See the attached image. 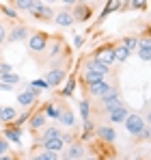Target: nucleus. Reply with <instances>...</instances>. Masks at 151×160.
Segmentation results:
<instances>
[{"instance_id": "2f4dec72", "label": "nucleus", "mask_w": 151, "mask_h": 160, "mask_svg": "<svg viewBox=\"0 0 151 160\" xmlns=\"http://www.w3.org/2000/svg\"><path fill=\"white\" fill-rule=\"evenodd\" d=\"M0 82L15 87V84H20V76H17L15 72H9V74H2V76H0Z\"/></svg>"}, {"instance_id": "58836bf2", "label": "nucleus", "mask_w": 151, "mask_h": 160, "mask_svg": "<svg viewBox=\"0 0 151 160\" xmlns=\"http://www.w3.org/2000/svg\"><path fill=\"white\" fill-rule=\"evenodd\" d=\"M30 84H35V87H37V89H41V91H46V89H50V87H48V82H46L43 78H39V80H32Z\"/></svg>"}, {"instance_id": "dca6fc26", "label": "nucleus", "mask_w": 151, "mask_h": 160, "mask_svg": "<svg viewBox=\"0 0 151 160\" xmlns=\"http://www.w3.org/2000/svg\"><path fill=\"white\" fill-rule=\"evenodd\" d=\"M58 121H61L65 128H74V126H76L74 110L67 106V104H61V110H58Z\"/></svg>"}, {"instance_id": "c85d7f7f", "label": "nucleus", "mask_w": 151, "mask_h": 160, "mask_svg": "<svg viewBox=\"0 0 151 160\" xmlns=\"http://www.w3.org/2000/svg\"><path fill=\"white\" fill-rule=\"evenodd\" d=\"M74 91H76V78H74V76H69V80H67V87H63V89L58 91V95L65 100V98H71V95H74Z\"/></svg>"}, {"instance_id": "e433bc0d", "label": "nucleus", "mask_w": 151, "mask_h": 160, "mask_svg": "<svg viewBox=\"0 0 151 160\" xmlns=\"http://www.w3.org/2000/svg\"><path fill=\"white\" fill-rule=\"evenodd\" d=\"M58 138H61L65 145H69V143H74V141H76L74 134H69V132H61V136H58Z\"/></svg>"}, {"instance_id": "a19ab883", "label": "nucleus", "mask_w": 151, "mask_h": 160, "mask_svg": "<svg viewBox=\"0 0 151 160\" xmlns=\"http://www.w3.org/2000/svg\"><path fill=\"white\" fill-rule=\"evenodd\" d=\"M7 152H9V141L7 138H0V156L7 154Z\"/></svg>"}, {"instance_id": "5701e85b", "label": "nucleus", "mask_w": 151, "mask_h": 160, "mask_svg": "<svg viewBox=\"0 0 151 160\" xmlns=\"http://www.w3.org/2000/svg\"><path fill=\"white\" fill-rule=\"evenodd\" d=\"M35 102H37V98H35V95H30L28 91H22V93H17V104H20V106L30 108V106H35Z\"/></svg>"}, {"instance_id": "6ab92c4d", "label": "nucleus", "mask_w": 151, "mask_h": 160, "mask_svg": "<svg viewBox=\"0 0 151 160\" xmlns=\"http://www.w3.org/2000/svg\"><path fill=\"white\" fill-rule=\"evenodd\" d=\"M114 100H121V89H119L117 84H112L108 93H104L101 98H97V104H100V106H104V104H108V102H114Z\"/></svg>"}, {"instance_id": "a878e982", "label": "nucleus", "mask_w": 151, "mask_h": 160, "mask_svg": "<svg viewBox=\"0 0 151 160\" xmlns=\"http://www.w3.org/2000/svg\"><path fill=\"white\" fill-rule=\"evenodd\" d=\"M112 11H121V0H108L106 2V7H104V11H101V22L106 20V15L108 13H112Z\"/></svg>"}, {"instance_id": "aec40b11", "label": "nucleus", "mask_w": 151, "mask_h": 160, "mask_svg": "<svg viewBox=\"0 0 151 160\" xmlns=\"http://www.w3.org/2000/svg\"><path fill=\"white\" fill-rule=\"evenodd\" d=\"M39 132H41L39 134V141H37L39 145H41L43 141H50V138H58V136H61V130H58L56 126H46V128L39 130Z\"/></svg>"}, {"instance_id": "b1692460", "label": "nucleus", "mask_w": 151, "mask_h": 160, "mask_svg": "<svg viewBox=\"0 0 151 160\" xmlns=\"http://www.w3.org/2000/svg\"><path fill=\"white\" fill-rule=\"evenodd\" d=\"M129 56H132V52H129L127 48H123L121 43L114 46V63H125Z\"/></svg>"}, {"instance_id": "7ed1b4c3", "label": "nucleus", "mask_w": 151, "mask_h": 160, "mask_svg": "<svg viewBox=\"0 0 151 160\" xmlns=\"http://www.w3.org/2000/svg\"><path fill=\"white\" fill-rule=\"evenodd\" d=\"M28 13H30L32 20H39V22H52L54 20V9L50 4L41 2V0H35L32 7L28 9Z\"/></svg>"}, {"instance_id": "2eb2a0df", "label": "nucleus", "mask_w": 151, "mask_h": 160, "mask_svg": "<svg viewBox=\"0 0 151 160\" xmlns=\"http://www.w3.org/2000/svg\"><path fill=\"white\" fill-rule=\"evenodd\" d=\"M136 52H138V58H140V61H145V63L151 61V39H149V35H145L143 39H138Z\"/></svg>"}, {"instance_id": "f704fd0d", "label": "nucleus", "mask_w": 151, "mask_h": 160, "mask_svg": "<svg viewBox=\"0 0 151 160\" xmlns=\"http://www.w3.org/2000/svg\"><path fill=\"white\" fill-rule=\"evenodd\" d=\"M129 9H138V11H145L147 9V0H132L129 4H127Z\"/></svg>"}, {"instance_id": "423d86ee", "label": "nucleus", "mask_w": 151, "mask_h": 160, "mask_svg": "<svg viewBox=\"0 0 151 160\" xmlns=\"http://www.w3.org/2000/svg\"><path fill=\"white\" fill-rule=\"evenodd\" d=\"M91 56H93V58H97V61L104 63V65L112 67V63H114V43H104V46H100V48L91 54Z\"/></svg>"}, {"instance_id": "79ce46f5", "label": "nucleus", "mask_w": 151, "mask_h": 160, "mask_svg": "<svg viewBox=\"0 0 151 160\" xmlns=\"http://www.w3.org/2000/svg\"><path fill=\"white\" fill-rule=\"evenodd\" d=\"M74 46L76 48H82V46H84V35H76L74 37Z\"/></svg>"}, {"instance_id": "c9c22d12", "label": "nucleus", "mask_w": 151, "mask_h": 160, "mask_svg": "<svg viewBox=\"0 0 151 160\" xmlns=\"http://www.w3.org/2000/svg\"><path fill=\"white\" fill-rule=\"evenodd\" d=\"M7 32H9V30H7V26H4V24L0 22V48H2V46L7 43Z\"/></svg>"}, {"instance_id": "1a4fd4ad", "label": "nucleus", "mask_w": 151, "mask_h": 160, "mask_svg": "<svg viewBox=\"0 0 151 160\" xmlns=\"http://www.w3.org/2000/svg\"><path fill=\"white\" fill-rule=\"evenodd\" d=\"M84 158V143L74 141L67 145V149H63V160H82Z\"/></svg>"}, {"instance_id": "f8f14e48", "label": "nucleus", "mask_w": 151, "mask_h": 160, "mask_svg": "<svg viewBox=\"0 0 151 160\" xmlns=\"http://www.w3.org/2000/svg\"><path fill=\"white\" fill-rule=\"evenodd\" d=\"M52 22L58 28H69V26H74V15H71V11L65 7V9H61V11H54V20H52Z\"/></svg>"}, {"instance_id": "c03bdc74", "label": "nucleus", "mask_w": 151, "mask_h": 160, "mask_svg": "<svg viewBox=\"0 0 151 160\" xmlns=\"http://www.w3.org/2000/svg\"><path fill=\"white\" fill-rule=\"evenodd\" d=\"M0 160H15V158H13L9 152H7V154H2V156H0Z\"/></svg>"}, {"instance_id": "37998d69", "label": "nucleus", "mask_w": 151, "mask_h": 160, "mask_svg": "<svg viewBox=\"0 0 151 160\" xmlns=\"http://www.w3.org/2000/svg\"><path fill=\"white\" fill-rule=\"evenodd\" d=\"M58 2H63V4H65L67 9H69V7H74V4H76V0H58Z\"/></svg>"}, {"instance_id": "20e7f679", "label": "nucleus", "mask_w": 151, "mask_h": 160, "mask_svg": "<svg viewBox=\"0 0 151 160\" xmlns=\"http://www.w3.org/2000/svg\"><path fill=\"white\" fill-rule=\"evenodd\" d=\"M123 123H125L127 132L132 134L134 138H138V136H140V132H143V128L147 126V123H145V119H143L138 112H132V110H129V115L125 117V121H123Z\"/></svg>"}, {"instance_id": "412c9836", "label": "nucleus", "mask_w": 151, "mask_h": 160, "mask_svg": "<svg viewBox=\"0 0 151 160\" xmlns=\"http://www.w3.org/2000/svg\"><path fill=\"white\" fill-rule=\"evenodd\" d=\"M101 80H106V74H101V72H82V84L84 87L101 82Z\"/></svg>"}, {"instance_id": "bb28decb", "label": "nucleus", "mask_w": 151, "mask_h": 160, "mask_svg": "<svg viewBox=\"0 0 151 160\" xmlns=\"http://www.w3.org/2000/svg\"><path fill=\"white\" fill-rule=\"evenodd\" d=\"M15 117H17V110L13 106H4L2 108V115H0V121H4V126L7 123H11V121H15Z\"/></svg>"}, {"instance_id": "49530a36", "label": "nucleus", "mask_w": 151, "mask_h": 160, "mask_svg": "<svg viewBox=\"0 0 151 160\" xmlns=\"http://www.w3.org/2000/svg\"><path fill=\"white\" fill-rule=\"evenodd\" d=\"M0 115H2V106H0Z\"/></svg>"}, {"instance_id": "f257e3e1", "label": "nucleus", "mask_w": 151, "mask_h": 160, "mask_svg": "<svg viewBox=\"0 0 151 160\" xmlns=\"http://www.w3.org/2000/svg\"><path fill=\"white\" fill-rule=\"evenodd\" d=\"M48 39H50V35L48 32H43V30H30V35H28V50L32 56H41L43 50H46V46H48Z\"/></svg>"}, {"instance_id": "473e14b6", "label": "nucleus", "mask_w": 151, "mask_h": 160, "mask_svg": "<svg viewBox=\"0 0 151 160\" xmlns=\"http://www.w3.org/2000/svg\"><path fill=\"white\" fill-rule=\"evenodd\" d=\"M78 108H80V115H82V119H91V102H89V100H82Z\"/></svg>"}, {"instance_id": "39448f33", "label": "nucleus", "mask_w": 151, "mask_h": 160, "mask_svg": "<svg viewBox=\"0 0 151 160\" xmlns=\"http://www.w3.org/2000/svg\"><path fill=\"white\" fill-rule=\"evenodd\" d=\"M67 78V69L65 67H50V69H46V74H43V80L48 82V87L54 89V87H58V84H63V80Z\"/></svg>"}, {"instance_id": "0eeeda50", "label": "nucleus", "mask_w": 151, "mask_h": 160, "mask_svg": "<svg viewBox=\"0 0 151 160\" xmlns=\"http://www.w3.org/2000/svg\"><path fill=\"white\" fill-rule=\"evenodd\" d=\"M30 35V28L26 24H13V28L7 32V43H17V41H26Z\"/></svg>"}, {"instance_id": "a18cd8bd", "label": "nucleus", "mask_w": 151, "mask_h": 160, "mask_svg": "<svg viewBox=\"0 0 151 160\" xmlns=\"http://www.w3.org/2000/svg\"><path fill=\"white\" fill-rule=\"evenodd\" d=\"M82 160H97V158H82Z\"/></svg>"}, {"instance_id": "72a5a7b5", "label": "nucleus", "mask_w": 151, "mask_h": 160, "mask_svg": "<svg viewBox=\"0 0 151 160\" xmlns=\"http://www.w3.org/2000/svg\"><path fill=\"white\" fill-rule=\"evenodd\" d=\"M0 11H2L7 18H11V20H17V13H20V11H15L13 7H7V4H0Z\"/></svg>"}, {"instance_id": "9d476101", "label": "nucleus", "mask_w": 151, "mask_h": 160, "mask_svg": "<svg viewBox=\"0 0 151 160\" xmlns=\"http://www.w3.org/2000/svg\"><path fill=\"white\" fill-rule=\"evenodd\" d=\"M28 126H30L32 132L43 130V128L48 126V117H46V112H43V110H32L30 117H28Z\"/></svg>"}, {"instance_id": "ddd939ff", "label": "nucleus", "mask_w": 151, "mask_h": 160, "mask_svg": "<svg viewBox=\"0 0 151 160\" xmlns=\"http://www.w3.org/2000/svg\"><path fill=\"white\" fill-rule=\"evenodd\" d=\"M82 72H101V74H110V67L108 65H104L100 63L97 58H93V56H86L84 61H82Z\"/></svg>"}, {"instance_id": "6e6552de", "label": "nucleus", "mask_w": 151, "mask_h": 160, "mask_svg": "<svg viewBox=\"0 0 151 160\" xmlns=\"http://www.w3.org/2000/svg\"><path fill=\"white\" fill-rule=\"evenodd\" d=\"M71 11V15H74V22H89L91 20V15H93V9H91V4H86V2H76L74 7L69 9Z\"/></svg>"}, {"instance_id": "ea45409f", "label": "nucleus", "mask_w": 151, "mask_h": 160, "mask_svg": "<svg viewBox=\"0 0 151 160\" xmlns=\"http://www.w3.org/2000/svg\"><path fill=\"white\" fill-rule=\"evenodd\" d=\"M26 91H28L30 95H35V98H39V93H41V89H37V87H35V84H30V82L26 84Z\"/></svg>"}, {"instance_id": "7c9ffc66", "label": "nucleus", "mask_w": 151, "mask_h": 160, "mask_svg": "<svg viewBox=\"0 0 151 160\" xmlns=\"http://www.w3.org/2000/svg\"><path fill=\"white\" fill-rule=\"evenodd\" d=\"M32 160H58V154L50 149H41L39 154H32Z\"/></svg>"}, {"instance_id": "cd10ccee", "label": "nucleus", "mask_w": 151, "mask_h": 160, "mask_svg": "<svg viewBox=\"0 0 151 160\" xmlns=\"http://www.w3.org/2000/svg\"><path fill=\"white\" fill-rule=\"evenodd\" d=\"M123 48H127L129 52H136V48H138V37L136 35H127V37H123L121 41H119Z\"/></svg>"}, {"instance_id": "4c0bfd02", "label": "nucleus", "mask_w": 151, "mask_h": 160, "mask_svg": "<svg viewBox=\"0 0 151 160\" xmlns=\"http://www.w3.org/2000/svg\"><path fill=\"white\" fill-rule=\"evenodd\" d=\"M9 72H13V65H11V63L0 61V76H2V74H9Z\"/></svg>"}, {"instance_id": "4468645a", "label": "nucleus", "mask_w": 151, "mask_h": 160, "mask_svg": "<svg viewBox=\"0 0 151 160\" xmlns=\"http://www.w3.org/2000/svg\"><path fill=\"white\" fill-rule=\"evenodd\" d=\"M93 132L97 134V138H100L101 143L112 145V143L117 141V132H114V128H112V126H97Z\"/></svg>"}, {"instance_id": "393cba45", "label": "nucleus", "mask_w": 151, "mask_h": 160, "mask_svg": "<svg viewBox=\"0 0 151 160\" xmlns=\"http://www.w3.org/2000/svg\"><path fill=\"white\" fill-rule=\"evenodd\" d=\"M41 110L46 112V117H52V119H58V110H61V104H58V102H46Z\"/></svg>"}, {"instance_id": "f3484780", "label": "nucleus", "mask_w": 151, "mask_h": 160, "mask_svg": "<svg viewBox=\"0 0 151 160\" xmlns=\"http://www.w3.org/2000/svg\"><path fill=\"white\" fill-rule=\"evenodd\" d=\"M2 134H4V138L9 143H15V145H20V141H22V128L15 126V123H7Z\"/></svg>"}, {"instance_id": "f03ea898", "label": "nucleus", "mask_w": 151, "mask_h": 160, "mask_svg": "<svg viewBox=\"0 0 151 160\" xmlns=\"http://www.w3.org/2000/svg\"><path fill=\"white\" fill-rule=\"evenodd\" d=\"M43 56L50 58V61H56L61 56H69V46H65V41L61 37H50L48 39V46L43 50Z\"/></svg>"}, {"instance_id": "c756f323", "label": "nucleus", "mask_w": 151, "mask_h": 160, "mask_svg": "<svg viewBox=\"0 0 151 160\" xmlns=\"http://www.w3.org/2000/svg\"><path fill=\"white\" fill-rule=\"evenodd\" d=\"M9 2H11V7H13L15 11H26V13H28V9L32 7L35 0H9Z\"/></svg>"}, {"instance_id": "a211bd4d", "label": "nucleus", "mask_w": 151, "mask_h": 160, "mask_svg": "<svg viewBox=\"0 0 151 160\" xmlns=\"http://www.w3.org/2000/svg\"><path fill=\"white\" fill-rule=\"evenodd\" d=\"M127 115H129V108L125 104H121L119 108H114L112 112H108V119H110V123H123Z\"/></svg>"}, {"instance_id": "4be33fe9", "label": "nucleus", "mask_w": 151, "mask_h": 160, "mask_svg": "<svg viewBox=\"0 0 151 160\" xmlns=\"http://www.w3.org/2000/svg\"><path fill=\"white\" fill-rule=\"evenodd\" d=\"M41 147H43V149H50V152H56V154H61V152L65 149V143H63L61 138H50V141H43V143H41Z\"/></svg>"}, {"instance_id": "9b49d317", "label": "nucleus", "mask_w": 151, "mask_h": 160, "mask_svg": "<svg viewBox=\"0 0 151 160\" xmlns=\"http://www.w3.org/2000/svg\"><path fill=\"white\" fill-rule=\"evenodd\" d=\"M112 84H114V82H110L108 78L101 80V82H95V84H89V87H86V95L97 100V98H101L104 93H108V91H110V87H112Z\"/></svg>"}]
</instances>
